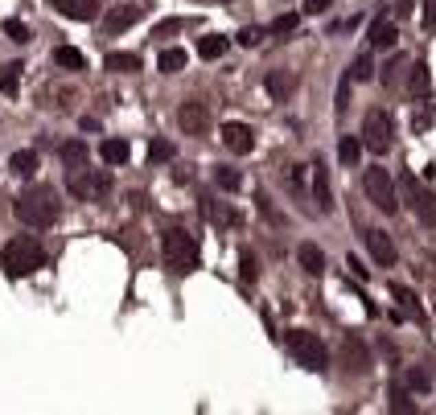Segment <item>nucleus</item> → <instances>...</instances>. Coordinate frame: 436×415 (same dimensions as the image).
Listing matches in <instances>:
<instances>
[{"instance_id": "1", "label": "nucleus", "mask_w": 436, "mask_h": 415, "mask_svg": "<svg viewBox=\"0 0 436 415\" xmlns=\"http://www.w3.org/2000/svg\"><path fill=\"white\" fill-rule=\"evenodd\" d=\"M12 214H16L25 226L45 230V226H54V222H58L62 206H58V193H54L49 185H29V189L12 202Z\"/></svg>"}, {"instance_id": "2", "label": "nucleus", "mask_w": 436, "mask_h": 415, "mask_svg": "<svg viewBox=\"0 0 436 415\" xmlns=\"http://www.w3.org/2000/svg\"><path fill=\"white\" fill-rule=\"evenodd\" d=\"M161 255H165V268L173 276H190L202 268V251H198V239L185 230V226H169L161 235Z\"/></svg>"}, {"instance_id": "3", "label": "nucleus", "mask_w": 436, "mask_h": 415, "mask_svg": "<svg viewBox=\"0 0 436 415\" xmlns=\"http://www.w3.org/2000/svg\"><path fill=\"white\" fill-rule=\"evenodd\" d=\"M0 268H4L8 280H29L37 268H45V247H41L37 239H29V235H16V239L4 243Z\"/></svg>"}, {"instance_id": "4", "label": "nucleus", "mask_w": 436, "mask_h": 415, "mask_svg": "<svg viewBox=\"0 0 436 415\" xmlns=\"http://www.w3.org/2000/svg\"><path fill=\"white\" fill-rule=\"evenodd\" d=\"M284 346H288V354L297 358V366H301V370H309V375H321V370H325V362H330V354H325L321 337H317V333H309V329H288V333H284Z\"/></svg>"}, {"instance_id": "5", "label": "nucleus", "mask_w": 436, "mask_h": 415, "mask_svg": "<svg viewBox=\"0 0 436 415\" xmlns=\"http://www.w3.org/2000/svg\"><path fill=\"white\" fill-rule=\"evenodd\" d=\"M66 189H70V198H78V202H103V198L111 193V173H107V169L74 165L70 177H66Z\"/></svg>"}, {"instance_id": "6", "label": "nucleus", "mask_w": 436, "mask_h": 415, "mask_svg": "<svg viewBox=\"0 0 436 415\" xmlns=\"http://www.w3.org/2000/svg\"><path fill=\"white\" fill-rule=\"evenodd\" d=\"M363 193L371 198L375 210H383V214H400V185H395V177H391L383 165H375V169L363 173Z\"/></svg>"}, {"instance_id": "7", "label": "nucleus", "mask_w": 436, "mask_h": 415, "mask_svg": "<svg viewBox=\"0 0 436 415\" xmlns=\"http://www.w3.org/2000/svg\"><path fill=\"white\" fill-rule=\"evenodd\" d=\"M363 148H371V152H387L391 144H395V119L383 111V107H375V111H367V119H363Z\"/></svg>"}, {"instance_id": "8", "label": "nucleus", "mask_w": 436, "mask_h": 415, "mask_svg": "<svg viewBox=\"0 0 436 415\" xmlns=\"http://www.w3.org/2000/svg\"><path fill=\"white\" fill-rule=\"evenodd\" d=\"M400 185H404V198H400V202H408V210H412L420 222H436V198L416 181V173H404Z\"/></svg>"}, {"instance_id": "9", "label": "nucleus", "mask_w": 436, "mask_h": 415, "mask_svg": "<svg viewBox=\"0 0 436 415\" xmlns=\"http://www.w3.org/2000/svg\"><path fill=\"white\" fill-rule=\"evenodd\" d=\"M177 128H181L185 136H206V132H210V107H206L202 99H185V103L177 107Z\"/></svg>"}, {"instance_id": "10", "label": "nucleus", "mask_w": 436, "mask_h": 415, "mask_svg": "<svg viewBox=\"0 0 436 415\" xmlns=\"http://www.w3.org/2000/svg\"><path fill=\"white\" fill-rule=\"evenodd\" d=\"M144 12H148V4H144V0H140V4H119V8H111V12L103 16V33H107V37H115V33L132 29Z\"/></svg>"}, {"instance_id": "11", "label": "nucleus", "mask_w": 436, "mask_h": 415, "mask_svg": "<svg viewBox=\"0 0 436 415\" xmlns=\"http://www.w3.org/2000/svg\"><path fill=\"white\" fill-rule=\"evenodd\" d=\"M222 144L235 152V156H247L251 148H255V128L251 123H239V119H231V123H222Z\"/></svg>"}, {"instance_id": "12", "label": "nucleus", "mask_w": 436, "mask_h": 415, "mask_svg": "<svg viewBox=\"0 0 436 415\" xmlns=\"http://www.w3.org/2000/svg\"><path fill=\"white\" fill-rule=\"evenodd\" d=\"M367 37H371V49H395L400 45V25L391 16H375L371 29H367Z\"/></svg>"}, {"instance_id": "13", "label": "nucleus", "mask_w": 436, "mask_h": 415, "mask_svg": "<svg viewBox=\"0 0 436 415\" xmlns=\"http://www.w3.org/2000/svg\"><path fill=\"white\" fill-rule=\"evenodd\" d=\"M363 239H367V247H371V259H375L379 268H395L400 251H395V243H391L383 230H363Z\"/></svg>"}, {"instance_id": "14", "label": "nucleus", "mask_w": 436, "mask_h": 415, "mask_svg": "<svg viewBox=\"0 0 436 415\" xmlns=\"http://www.w3.org/2000/svg\"><path fill=\"white\" fill-rule=\"evenodd\" d=\"M313 169V202H317V210L321 214H334V185H330V169L317 161V165H309Z\"/></svg>"}, {"instance_id": "15", "label": "nucleus", "mask_w": 436, "mask_h": 415, "mask_svg": "<svg viewBox=\"0 0 436 415\" xmlns=\"http://www.w3.org/2000/svg\"><path fill=\"white\" fill-rule=\"evenodd\" d=\"M264 91H268L276 103H284V99L297 91V74H292V70H268V74H264Z\"/></svg>"}, {"instance_id": "16", "label": "nucleus", "mask_w": 436, "mask_h": 415, "mask_svg": "<svg viewBox=\"0 0 436 415\" xmlns=\"http://www.w3.org/2000/svg\"><path fill=\"white\" fill-rule=\"evenodd\" d=\"M54 8L66 21H95L99 16V0H54Z\"/></svg>"}, {"instance_id": "17", "label": "nucleus", "mask_w": 436, "mask_h": 415, "mask_svg": "<svg viewBox=\"0 0 436 415\" xmlns=\"http://www.w3.org/2000/svg\"><path fill=\"white\" fill-rule=\"evenodd\" d=\"M144 62H140V54H132V49H111L107 58H103V70H111V74H136Z\"/></svg>"}, {"instance_id": "18", "label": "nucleus", "mask_w": 436, "mask_h": 415, "mask_svg": "<svg viewBox=\"0 0 436 415\" xmlns=\"http://www.w3.org/2000/svg\"><path fill=\"white\" fill-rule=\"evenodd\" d=\"M99 156H103V165L119 169V165H128V156H132V144H128V140H119V136H107V140L99 144Z\"/></svg>"}, {"instance_id": "19", "label": "nucleus", "mask_w": 436, "mask_h": 415, "mask_svg": "<svg viewBox=\"0 0 436 415\" xmlns=\"http://www.w3.org/2000/svg\"><path fill=\"white\" fill-rule=\"evenodd\" d=\"M342 358H346V370H354V375H367V370H371V354H367V346H363L358 337H346Z\"/></svg>"}, {"instance_id": "20", "label": "nucleus", "mask_w": 436, "mask_h": 415, "mask_svg": "<svg viewBox=\"0 0 436 415\" xmlns=\"http://www.w3.org/2000/svg\"><path fill=\"white\" fill-rule=\"evenodd\" d=\"M227 49H231V37H222V33H206V37H198V58H206V62H218Z\"/></svg>"}, {"instance_id": "21", "label": "nucleus", "mask_w": 436, "mask_h": 415, "mask_svg": "<svg viewBox=\"0 0 436 415\" xmlns=\"http://www.w3.org/2000/svg\"><path fill=\"white\" fill-rule=\"evenodd\" d=\"M54 66H58V70L78 74V70H87V54H82V49H74V45H58V49H54Z\"/></svg>"}, {"instance_id": "22", "label": "nucleus", "mask_w": 436, "mask_h": 415, "mask_svg": "<svg viewBox=\"0 0 436 415\" xmlns=\"http://www.w3.org/2000/svg\"><path fill=\"white\" fill-rule=\"evenodd\" d=\"M190 66V54L181 49V45H169V49H161V58H157V70L161 74H181Z\"/></svg>"}, {"instance_id": "23", "label": "nucleus", "mask_w": 436, "mask_h": 415, "mask_svg": "<svg viewBox=\"0 0 436 415\" xmlns=\"http://www.w3.org/2000/svg\"><path fill=\"white\" fill-rule=\"evenodd\" d=\"M37 165H41L37 148H16V152L8 156V169H12L16 177H33V173H37Z\"/></svg>"}, {"instance_id": "24", "label": "nucleus", "mask_w": 436, "mask_h": 415, "mask_svg": "<svg viewBox=\"0 0 436 415\" xmlns=\"http://www.w3.org/2000/svg\"><path fill=\"white\" fill-rule=\"evenodd\" d=\"M297 259H301V268H305L309 276H321V272H325V251H321L317 243H301V247H297Z\"/></svg>"}, {"instance_id": "25", "label": "nucleus", "mask_w": 436, "mask_h": 415, "mask_svg": "<svg viewBox=\"0 0 436 415\" xmlns=\"http://www.w3.org/2000/svg\"><path fill=\"white\" fill-rule=\"evenodd\" d=\"M408 91H412L416 99H428V91H433V74H428V62H416V66H412V74H408Z\"/></svg>"}, {"instance_id": "26", "label": "nucleus", "mask_w": 436, "mask_h": 415, "mask_svg": "<svg viewBox=\"0 0 436 415\" xmlns=\"http://www.w3.org/2000/svg\"><path fill=\"white\" fill-rule=\"evenodd\" d=\"M350 78H354V82H375V49H363V54L350 62Z\"/></svg>"}, {"instance_id": "27", "label": "nucleus", "mask_w": 436, "mask_h": 415, "mask_svg": "<svg viewBox=\"0 0 436 415\" xmlns=\"http://www.w3.org/2000/svg\"><path fill=\"white\" fill-rule=\"evenodd\" d=\"M358 156H363V140H358V136H342V140H338V161H342L346 169H354Z\"/></svg>"}, {"instance_id": "28", "label": "nucleus", "mask_w": 436, "mask_h": 415, "mask_svg": "<svg viewBox=\"0 0 436 415\" xmlns=\"http://www.w3.org/2000/svg\"><path fill=\"white\" fill-rule=\"evenodd\" d=\"M58 156H62V165H66V169H74V165H87V156H91V152H87V144H82V140H66V144L58 148Z\"/></svg>"}, {"instance_id": "29", "label": "nucleus", "mask_w": 436, "mask_h": 415, "mask_svg": "<svg viewBox=\"0 0 436 415\" xmlns=\"http://www.w3.org/2000/svg\"><path fill=\"white\" fill-rule=\"evenodd\" d=\"M21 70H25L21 62H8V66L0 70V91H4L8 99H16V91H21Z\"/></svg>"}, {"instance_id": "30", "label": "nucleus", "mask_w": 436, "mask_h": 415, "mask_svg": "<svg viewBox=\"0 0 436 415\" xmlns=\"http://www.w3.org/2000/svg\"><path fill=\"white\" fill-rule=\"evenodd\" d=\"M202 210H206L210 226H218V230H222V226H239V214H235V210H227V206H214V202H206Z\"/></svg>"}, {"instance_id": "31", "label": "nucleus", "mask_w": 436, "mask_h": 415, "mask_svg": "<svg viewBox=\"0 0 436 415\" xmlns=\"http://www.w3.org/2000/svg\"><path fill=\"white\" fill-rule=\"evenodd\" d=\"M214 185H218V189H227V193H235V189H243V177H239V169L218 165V169H214Z\"/></svg>"}, {"instance_id": "32", "label": "nucleus", "mask_w": 436, "mask_h": 415, "mask_svg": "<svg viewBox=\"0 0 436 415\" xmlns=\"http://www.w3.org/2000/svg\"><path fill=\"white\" fill-rule=\"evenodd\" d=\"M350 86H354V78H350V70H342L338 95H334V115H346V107H350Z\"/></svg>"}, {"instance_id": "33", "label": "nucleus", "mask_w": 436, "mask_h": 415, "mask_svg": "<svg viewBox=\"0 0 436 415\" xmlns=\"http://www.w3.org/2000/svg\"><path fill=\"white\" fill-rule=\"evenodd\" d=\"M177 156V144L173 140H152L148 144V165H165V161H173Z\"/></svg>"}, {"instance_id": "34", "label": "nucleus", "mask_w": 436, "mask_h": 415, "mask_svg": "<svg viewBox=\"0 0 436 415\" xmlns=\"http://www.w3.org/2000/svg\"><path fill=\"white\" fill-rule=\"evenodd\" d=\"M391 412H400V415L416 412V399H412V391H408V387H391Z\"/></svg>"}, {"instance_id": "35", "label": "nucleus", "mask_w": 436, "mask_h": 415, "mask_svg": "<svg viewBox=\"0 0 436 415\" xmlns=\"http://www.w3.org/2000/svg\"><path fill=\"white\" fill-rule=\"evenodd\" d=\"M255 276H260V263H255V255L243 247V251H239V280H243V284H255Z\"/></svg>"}, {"instance_id": "36", "label": "nucleus", "mask_w": 436, "mask_h": 415, "mask_svg": "<svg viewBox=\"0 0 436 415\" xmlns=\"http://www.w3.org/2000/svg\"><path fill=\"white\" fill-rule=\"evenodd\" d=\"M297 25H301V16H297V12H284V16L272 21L268 33H272V37H288V33H297Z\"/></svg>"}, {"instance_id": "37", "label": "nucleus", "mask_w": 436, "mask_h": 415, "mask_svg": "<svg viewBox=\"0 0 436 415\" xmlns=\"http://www.w3.org/2000/svg\"><path fill=\"white\" fill-rule=\"evenodd\" d=\"M181 29H185V16H165V21L152 25V37H173V33H181Z\"/></svg>"}, {"instance_id": "38", "label": "nucleus", "mask_w": 436, "mask_h": 415, "mask_svg": "<svg viewBox=\"0 0 436 415\" xmlns=\"http://www.w3.org/2000/svg\"><path fill=\"white\" fill-rule=\"evenodd\" d=\"M4 37H8V41H16V45H25V41H29V25H25V21H16V16H8V21H4Z\"/></svg>"}, {"instance_id": "39", "label": "nucleus", "mask_w": 436, "mask_h": 415, "mask_svg": "<svg viewBox=\"0 0 436 415\" xmlns=\"http://www.w3.org/2000/svg\"><path fill=\"white\" fill-rule=\"evenodd\" d=\"M408 391H420V395H428V391H433V379H428L420 366H412V370H408Z\"/></svg>"}, {"instance_id": "40", "label": "nucleus", "mask_w": 436, "mask_h": 415, "mask_svg": "<svg viewBox=\"0 0 436 415\" xmlns=\"http://www.w3.org/2000/svg\"><path fill=\"white\" fill-rule=\"evenodd\" d=\"M391 296H395L404 309H412V313L420 317V305H416V292H412V288H404V284H391Z\"/></svg>"}, {"instance_id": "41", "label": "nucleus", "mask_w": 436, "mask_h": 415, "mask_svg": "<svg viewBox=\"0 0 436 415\" xmlns=\"http://www.w3.org/2000/svg\"><path fill=\"white\" fill-rule=\"evenodd\" d=\"M260 41H264V29H255V25L239 29V45H247V49H251V45H260Z\"/></svg>"}, {"instance_id": "42", "label": "nucleus", "mask_w": 436, "mask_h": 415, "mask_svg": "<svg viewBox=\"0 0 436 415\" xmlns=\"http://www.w3.org/2000/svg\"><path fill=\"white\" fill-rule=\"evenodd\" d=\"M404 66H408V58H400V54H395V58H391V66H383V82L391 86V82L400 78V70H404Z\"/></svg>"}, {"instance_id": "43", "label": "nucleus", "mask_w": 436, "mask_h": 415, "mask_svg": "<svg viewBox=\"0 0 436 415\" xmlns=\"http://www.w3.org/2000/svg\"><path fill=\"white\" fill-rule=\"evenodd\" d=\"M420 25H424V33H436V0H424V12H420Z\"/></svg>"}, {"instance_id": "44", "label": "nucleus", "mask_w": 436, "mask_h": 415, "mask_svg": "<svg viewBox=\"0 0 436 415\" xmlns=\"http://www.w3.org/2000/svg\"><path fill=\"white\" fill-rule=\"evenodd\" d=\"M346 268H350V276H354V280H358V284H363V280H367V276H371V272H367V268H363V259H358V255H346Z\"/></svg>"}, {"instance_id": "45", "label": "nucleus", "mask_w": 436, "mask_h": 415, "mask_svg": "<svg viewBox=\"0 0 436 415\" xmlns=\"http://www.w3.org/2000/svg\"><path fill=\"white\" fill-rule=\"evenodd\" d=\"M330 8V0H305V12L309 16H317V12H325Z\"/></svg>"}, {"instance_id": "46", "label": "nucleus", "mask_w": 436, "mask_h": 415, "mask_svg": "<svg viewBox=\"0 0 436 415\" xmlns=\"http://www.w3.org/2000/svg\"><path fill=\"white\" fill-rule=\"evenodd\" d=\"M218 4H231V0H218Z\"/></svg>"}]
</instances>
